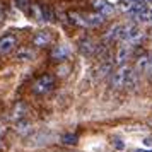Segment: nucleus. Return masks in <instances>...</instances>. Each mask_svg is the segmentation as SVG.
Returning <instances> with one entry per match:
<instances>
[{
    "instance_id": "b1692460",
    "label": "nucleus",
    "mask_w": 152,
    "mask_h": 152,
    "mask_svg": "<svg viewBox=\"0 0 152 152\" xmlns=\"http://www.w3.org/2000/svg\"><path fill=\"white\" fill-rule=\"evenodd\" d=\"M149 72L152 74V56H151V62H149Z\"/></svg>"
},
{
    "instance_id": "f8f14e48",
    "label": "nucleus",
    "mask_w": 152,
    "mask_h": 152,
    "mask_svg": "<svg viewBox=\"0 0 152 152\" xmlns=\"http://www.w3.org/2000/svg\"><path fill=\"white\" fill-rule=\"evenodd\" d=\"M130 53H132V46L126 45V43H121L120 48H118V53H116V63L120 65V67L125 65V62L130 58Z\"/></svg>"
},
{
    "instance_id": "6ab92c4d",
    "label": "nucleus",
    "mask_w": 152,
    "mask_h": 152,
    "mask_svg": "<svg viewBox=\"0 0 152 152\" xmlns=\"http://www.w3.org/2000/svg\"><path fill=\"white\" fill-rule=\"evenodd\" d=\"M29 56H33L29 50H21V51L17 53V58H19V60H29Z\"/></svg>"
},
{
    "instance_id": "412c9836",
    "label": "nucleus",
    "mask_w": 152,
    "mask_h": 152,
    "mask_svg": "<svg viewBox=\"0 0 152 152\" xmlns=\"http://www.w3.org/2000/svg\"><path fill=\"white\" fill-rule=\"evenodd\" d=\"M133 2H137V4H144V5H147V4H152V0H133Z\"/></svg>"
},
{
    "instance_id": "f3484780",
    "label": "nucleus",
    "mask_w": 152,
    "mask_h": 152,
    "mask_svg": "<svg viewBox=\"0 0 152 152\" xmlns=\"http://www.w3.org/2000/svg\"><path fill=\"white\" fill-rule=\"evenodd\" d=\"M29 130H31V125H29V121H24V120H21V121H17V132L19 133H29Z\"/></svg>"
},
{
    "instance_id": "2eb2a0df",
    "label": "nucleus",
    "mask_w": 152,
    "mask_h": 152,
    "mask_svg": "<svg viewBox=\"0 0 152 152\" xmlns=\"http://www.w3.org/2000/svg\"><path fill=\"white\" fill-rule=\"evenodd\" d=\"M135 4L137 2H133V0H121L120 2V9L123 12H126V14H130L132 10H133V7H135Z\"/></svg>"
},
{
    "instance_id": "9b49d317",
    "label": "nucleus",
    "mask_w": 152,
    "mask_h": 152,
    "mask_svg": "<svg viewBox=\"0 0 152 152\" xmlns=\"http://www.w3.org/2000/svg\"><path fill=\"white\" fill-rule=\"evenodd\" d=\"M123 26L125 24H115L111 26L106 34H104V41L106 43H113V41H121V36H123Z\"/></svg>"
},
{
    "instance_id": "f257e3e1",
    "label": "nucleus",
    "mask_w": 152,
    "mask_h": 152,
    "mask_svg": "<svg viewBox=\"0 0 152 152\" xmlns=\"http://www.w3.org/2000/svg\"><path fill=\"white\" fill-rule=\"evenodd\" d=\"M138 82V74L128 65H121L118 67L113 75H111V87L115 89H121V87H128V89H135Z\"/></svg>"
},
{
    "instance_id": "ddd939ff",
    "label": "nucleus",
    "mask_w": 152,
    "mask_h": 152,
    "mask_svg": "<svg viewBox=\"0 0 152 152\" xmlns=\"http://www.w3.org/2000/svg\"><path fill=\"white\" fill-rule=\"evenodd\" d=\"M149 62H151V56H147V55L138 56L137 62H135V72H137V74H145V72H149Z\"/></svg>"
},
{
    "instance_id": "0eeeda50",
    "label": "nucleus",
    "mask_w": 152,
    "mask_h": 152,
    "mask_svg": "<svg viewBox=\"0 0 152 152\" xmlns=\"http://www.w3.org/2000/svg\"><path fill=\"white\" fill-rule=\"evenodd\" d=\"M17 46V38L14 34H5L0 38V56L10 55L14 48Z\"/></svg>"
},
{
    "instance_id": "1a4fd4ad",
    "label": "nucleus",
    "mask_w": 152,
    "mask_h": 152,
    "mask_svg": "<svg viewBox=\"0 0 152 152\" xmlns=\"http://www.w3.org/2000/svg\"><path fill=\"white\" fill-rule=\"evenodd\" d=\"M51 41H53V33H50V31H38L33 36V45L38 48H45V46L51 45Z\"/></svg>"
},
{
    "instance_id": "5701e85b",
    "label": "nucleus",
    "mask_w": 152,
    "mask_h": 152,
    "mask_svg": "<svg viewBox=\"0 0 152 152\" xmlns=\"http://www.w3.org/2000/svg\"><path fill=\"white\" fill-rule=\"evenodd\" d=\"M135 152H152L151 149H138V151H135Z\"/></svg>"
},
{
    "instance_id": "f03ea898",
    "label": "nucleus",
    "mask_w": 152,
    "mask_h": 152,
    "mask_svg": "<svg viewBox=\"0 0 152 152\" xmlns=\"http://www.w3.org/2000/svg\"><path fill=\"white\" fill-rule=\"evenodd\" d=\"M69 19L75 26H80V28H99L104 22V17L101 14H82V12H70Z\"/></svg>"
},
{
    "instance_id": "a211bd4d",
    "label": "nucleus",
    "mask_w": 152,
    "mask_h": 152,
    "mask_svg": "<svg viewBox=\"0 0 152 152\" xmlns=\"http://www.w3.org/2000/svg\"><path fill=\"white\" fill-rule=\"evenodd\" d=\"M14 4H15V7H17V9H21L22 12H28L29 7H31L29 0H14Z\"/></svg>"
},
{
    "instance_id": "dca6fc26",
    "label": "nucleus",
    "mask_w": 152,
    "mask_h": 152,
    "mask_svg": "<svg viewBox=\"0 0 152 152\" xmlns=\"http://www.w3.org/2000/svg\"><path fill=\"white\" fill-rule=\"evenodd\" d=\"M62 142L65 145H75L77 142H79V137H77L75 133H67V135L62 137Z\"/></svg>"
},
{
    "instance_id": "aec40b11",
    "label": "nucleus",
    "mask_w": 152,
    "mask_h": 152,
    "mask_svg": "<svg viewBox=\"0 0 152 152\" xmlns=\"http://www.w3.org/2000/svg\"><path fill=\"white\" fill-rule=\"evenodd\" d=\"M4 14H5V9H4V4L0 2V21L4 19Z\"/></svg>"
},
{
    "instance_id": "20e7f679",
    "label": "nucleus",
    "mask_w": 152,
    "mask_h": 152,
    "mask_svg": "<svg viewBox=\"0 0 152 152\" xmlns=\"http://www.w3.org/2000/svg\"><path fill=\"white\" fill-rule=\"evenodd\" d=\"M55 87V79L53 75H50V74H45V75L38 77L33 84V92L38 94V96H45V94H48L50 91H53Z\"/></svg>"
},
{
    "instance_id": "9d476101",
    "label": "nucleus",
    "mask_w": 152,
    "mask_h": 152,
    "mask_svg": "<svg viewBox=\"0 0 152 152\" xmlns=\"http://www.w3.org/2000/svg\"><path fill=\"white\" fill-rule=\"evenodd\" d=\"M91 5H92V9H96L97 14H101L103 17L104 15H111L115 12V5L110 4L108 0H91Z\"/></svg>"
},
{
    "instance_id": "4468645a",
    "label": "nucleus",
    "mask_w": 152,
    "mask_h": 152,
    "mask_svg": "<svg viewBox=\"0 0 152 152\" xmlns=\"http://www.w3.org/2000/svg\"><path fill=\"white\" fill-rule=\"evenodd\" d=\"M24 116H26V104L24 103L15 104L14 111H12V120L14 121H21V120H24Z\"/></svg>"
},
{
    "instance_id": "6e6552de",
    "label": "nucleus",
    "mask_w": 152,
    "mask_h": 152,
    "mask_svg": "<svg viewBox=\"0 0 152 152\" xmlns=\"http://www.w3.org/2000/svg\"><path fill=\"white\" fill-rule=\"evenodd\" d=\"M70 53H72V48L67 43H62V45H56L55 48L51 50V58L55 62H65L70 56Z\"/></svg>"
},
{
    "instance_id": "423d86ee",
    "label": "nucleus",
    "mask_w": 152,
    "mask_h": 152,
    "mask_svg": "<svg viewBox=\"0 0 152 152\" xmlns=\"http://www.w3.org/2000/svg\"><path fill=\"white\" fill-rule=\"evenodd\" d=\"M79 50H80L86 56L99 55V46L96 45V41H94L92 38H87V36L79 39Z\"/></svg>"
},
{
    "instance_id": "4be33fe9",
    "label": "nucleus",
    "mask_w": 152,
    "mask_h": 152,
    "mask_svg": "<svg viewBox=\"0 0 152 152\" xmlns=\"http://www.w3.org/2000/svg\"><path fill=\"white\" fill-rule=\"evenodd\" d=\"M144 142H145V145H151V144H152V137H149V138H145Z\"/></svg>"
},
{
    "instance_id": "39448f33",
    "label": "nucleus",
    "mask_w": 152,
    "mask_h": 152,
    "mask_svg": "<svg viewBox=\"0 0 152 152\" xmlns=\"http://www.w3.org/2000/svg\"><path fill=\"white\" fill-rule=\"evenodd\" d=\"M33 14H34V19L39 22H51L53 21V10L46 4H34L33 5Z\"/></svg>"
},
{
    "instance_id": "7ed1b4c3",
    "label": "nucleus",
    "mask_w": 152,
    "mask_h": 152,
    "mask_svg": "<svg viewBox=\"0 0 152 152\" xmlns=\"http://www.w3.org/2000/svg\"><path fill=\"white\" fill-rule=\"evenodd\" d=\"M142 38H144V33H142V29L138 28L137 24H125L123 26V36H121V43H126V45H138V43L142 41Z\"/></svg>"
}]
</instances>
